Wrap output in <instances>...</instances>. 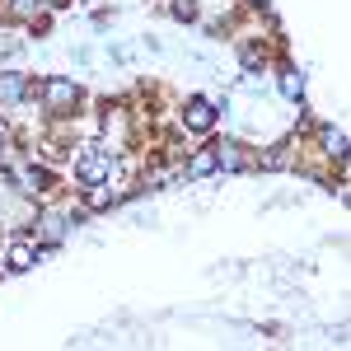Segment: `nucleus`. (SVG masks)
Wrapping results in <instances>:
<instances>
[{"label": "nucleus", "mask_w": 351, "mask_h": 351, "mask_svg": "<svg viewBox=\"0 0 351 351\" xmlns=\"http://www.w3.org/2000/svg\"><path fill=\"white\" fill-rule=\"evenodd\" d=\"M10 267H14V271L33 267V248H28V243H14V248H10Z\"/></svg>", "instance_id": "obj_10"}, {"label": "nucleus", "mask_w": 351, "mask_h": 351, "mask_svg": "<svg viewBox=\"0 0 351 351\" xmlns=\"http://www.w3.org/2000/svg\"><path fill=\"white\" fill-rule=\"evenodd\" d=\"M14 14H24V19H28V14H38V0H14Z\"/></svg>", "instance_id": "obj_11"}, {"label": "nucleus", "mask_w": 351, "mask_h": 351, "mask_svg": "<svg viewBox=\"0 0 351 351\" xmlns=\"http://www.w3.org/2000/svg\"><path fill=\"white\" fill-rule=\"evenodd\" d=\"M75 173H80V183H104L112 173V150H89V155H80V164H75Z\"/></svg>", "instance_id": "obj_1"}, {"label": "nucleus", "mask_w": 351, "mask_h": 351, "mask_svg": "<svg viewBox=\"0 0 351 351\" xmlns=\"http://www.w3.org/2000/svg\"><path fill=\"white\" fill-rule=\"evenodd\" d=\"M216 164L220 169H243V145H234V141L216 145Z\"/></svg>", "instance_id": "obj_7"}, {"label": "nucleus", "mask_w": 351, "mask_h": 351, "mask_svg": "<svg viewBox=\"0 0 351 351\" xmlns=\"http://www.w3.org/2000/svg\"><path fill=\"white\" fill-rule=\"evenodd\" d=\"M43 99H47L52 112H66L75 99H80V89H75V80H47L43 84Z\"/></svg>", "instance_id": "obj_2"}, {"label": "nucleus", "mask_w": 351, "mask_h": 351, "mask_svg": "<svg viewBox=\"0 0 351 351\" xmlns=\"http://www.w3.org/2000/svg\"><path fill=\"white\" fill-rule=\"evenodd\" d=\"M38 234H43L47 243H61V239H66V220H61V216H47L43 225H38Z\"/></svg>", "instance_id": "obj_8"}, {"label": "nucleus", "mask_w": 351, "mask_h": 351, "mask_svg": "<svg viewBox=\"0 0 351 351\" xmlns=\"http://www.w3.org/2000/svg\"><path fill=\"white\" fill-rule=\"evenodd\" d=\"M216 169L220 164H216V145H211V150H197L188 160V178H206V173H216Z\"/></svg>", "instance_id": "obj_5"}, {"label": "nucleus", "mask_w": 351, "mask_h": 351, "mask_svg": "<svg viewBox=\"0 0 351 351\" xmlns=\"http://www.w3.org/2000/svg\"><path fill=\"white\" fill-rule=\"evenodd\" d=\"M211 122H216V108H211L206 99H192L188 112H183V127H188V132H211Z\"/></svg>", "instance_id": "obj_3"}, {"label": "nucleus", "mask_w": 351, "mask_h": 351, "mask_svg": "<svg viewBox=\"0 0 351 351\" xmlns=\"http://www.w3.org/2000/svg\"><path fill=\"white\" fill-rule=\"evenodd\" d=\"M28 94V80L14 75V71H0V104H19Z\"/></svg>", "instance_id": "obj_4"}, {"label": "nucleus", "mask_w": 351, "mask_h": 351, "mask_svg": "<svg viewBox=\"0 0 351 351\" xmlns=\"http://www.w3.org/2000/svg\"><path fill=\"white\" fill-rule=\"evenodd\" d=\"M38 5H47V10H61V5H66V0H38Z\"/></svg>", "instance_id": "obj_12"}, {"label": "nucleus", "mask_w": 351, "mask_h": 351, "mask_svg": "<svg viewBox=\"0 0 351 351\" xmlns=\"http://www.w3.org/2000/svg\"><path fill=\"white\" fill-rule=\"evenodd\" d=\"M324 150L342 160V155H347V136H342V132H332V127H324Z\"/></svg>", "instance_id": "obj_9"}, {"label": "nucleus", "mask_w": 351, "mask_h": 351, "mask_svg": "<svg viewBox=\"0 0 351 351\" xmlns=\"http://www.w3.org/2000/svg\"><path fill=\"white\" fill-rule=\"evenodd\" d=\"M281 94H286V99H300V94H304V75H300L295 66H281Z\"/></svg>", "instance_id": "obj_6"}, {"label": "nucleus", "mask_w": 351, "mask_h": 351, "mask_svg": "<svg viewBox=\"0 0 351 351\" xmlns=\"http://www.w3.org/2000/svg\"><path fill=\"white\" fill-rule=\"evenodd\" d=\"M0 145H5V127H0Z\"/></svg>", "instance_id": "obj_13"}]
</instances>
